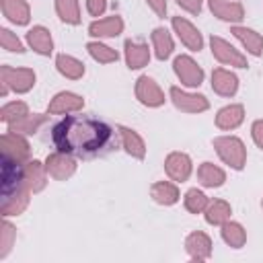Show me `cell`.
Returning a JSON list of instances; mask_svg holds the SVG:
<instances>
[{
  "mask_svg": "<svg viewBox=\"0 0 263 263\" xmlns=\"http://www.w3.org/2000/svg\"><path fill=\"white\" fill-rule=\"evenodd\" d=\"M53 144L60 152L90 156L103 150L111 140V127L99 119L72 115L53 127Z\"/></svg>",
  "mask_w": 263,
  "mask_h": 263,
  "instance_id": "cell-1",
  "label": "cell"
},
{
  "mask_svg": "<svg viewBox=\"0 0 263 263\" xmlns=\"http://www.w3.org/2000/svg\"><path fill=\"white\" fill-rule=\"evenodd\" d=\"M35 84V72L31 68H10L2 66L0 68V95L6 97L8 90L14 92H27Z\"/></svg>",
  "mask_w": 263,
  "mask_h": 263,
  "instance_id": "cell-2",
  "label": "cell"
},
{
  "mask_svg": "<svg viewBox=\"0 0 263 263\" xmlns=\"http://www.w3.org/2000/svg\"><path fill=\"white\" fill-rule=\"evenodd\" d=\"M214 148H216L218 156L228 166H232L236 171H240L245 166V162H247V148H245V144L238 138H234V136H220V138L214 140Z\"/></svg>",
  "mask_w": 263,
  "mask_h": 263,
  "instance_id": "cell-3",
  "label": "cell"
},
{
  "mask_svg": "<svg viewBox=\"0 0 263 263\" xmlns=\"http://www.w3.org/2000/svg\"><path fill=\"white\" fill-rule=\"evenodd\" d=\"M210 47H212L214 58H216L220 64L234 66V68H247V58H245L238 49H234L228 41H224L222 37H212V39H210Z\"/></svg>",
  "mask_w": 263,
  "mask_h": 263,
  "instance_id": "cell-4",
  "label": "cell"
},
{
  "mask_svg": "<svg viewBox=\"0 0 263 263\" xmlns=\"http://www.w3.org/2000/svg\"><path fill=\"white\" fill-rule=\"evenodd\" d=\"M175 74L179 76L181 84L185 86H199L203 82V70L197 66V62L189 55H179L175 58Z\"/></svg>",
  "mask_w": 263,
  "mask_h": 263,
  "instance_id": "cell-5",
  "label": "cell"
},
{
  "mask_svg": "<svg viewBox=\"0 0 263 263\" xmlns=\"http://www.w3.org/2000/svg\"><path fill=\"white\" fill-rule=\"evenodd\" d=\"M136 97L146 107H160L164 103V92L150 76H140L136 80Z\"/></svg>",
  "mask_w": 263,
  "mask_h": 263,
  "instance_id": "cell-6",
  "label": "cell"
},
{
  "mask_svg": "<svg viewBox=\"0 0 263 263\" xmlns=\"http://www.w3.org/2000/svg\"><path fill=\"white\" fill-rule=\"evenodd\" d=\"M45 168H47V175H51L53 179L66 181L68 177L74 175V171H76V160H74L70 154H66V152H53V154L47 156Z\"/></svg>",
  "mask_w": 263,
  "mask_h": 263,
  "instance_id": "cell-7",
  "label": "cell"
},
{
  "mask_svg": "<svg viewBox=\"0 0 263 263\" xmlns=\"http://www.w3.org/2000/svg\"><path fill=\"white\" fill-rule=\"evenodd\" d=\"M171 99H173L177 109L187 111V113H201V111H205L210 107V103H208V99L203 95H191V92L181 90L179 86L171 88Z\"/></svg>",
  "mask_w": 263,
  "mask_h": 263,
  "instance_id": "cell-8",
  "label": "cell"
},
{
  "mask_svg": "<svg viewBox=\"0 0 263 263\" xmlns=\"http://www.w3.org/2000/svg\"><path fill=\"white\" fill-rule=\"evenodd\" d=\"M173 29L179 35V39L191 49V51H199L203 47V39L201 33L183 16H173Z\"/></svg>",
  "mask_w": 263,
  "mask_h": 263,
  "instance_id": "cell-9",
  "label": "cell"
},
{
  "mask_svg": "<svg viewBox=\"0 0 263 263\" xmlns=\"http://www.w3.org/2000/svg\"><path fill=\"white\" fill-rule=\"evenodd\" d=\"M0 146H2V156L14 158V160H18V162H23V160L29 156V144H27V140H25L21 134L6 132V134L0 138Z\"/></svg>",
  "mask_w": 263,
  "mask_h": 263,
  "instance_id": "cell-10",
  "label": "cell"
},
{
  "mask_svg": "<svg viewBox=\"0 0 263 263\" xmlns=\"http://www.w3.org/2000/svg\"><path fill=\"white\" fill-rule=\"evenodd\" d=\"M164 168H166V175L173 179V181H187L189 175H191V158L185 154V152H171L164 160Z\"/></svg>",
  "mask_w": 263,
  "mask_h": 263,
  "instance_id": "cell-11",
  "label": "cell"
},
{
  "mask_svg": "<svg viewBox=\"0 0 263 263\" xmlns=\"http://www.w3.org/2000/svg\"><path fill=\"white\" fill-rule=\"evenodd\" d=\"M29 193H31V189H29V185H25V187H21L14 193L4 195L2 197V205H0L2 216L6 218V216H18V214H23L25 208L29 205Z\"/></svg>",
  "mask_w": 263,
  "mask_h": 263,
  "instance_id": "cell-12",
  "label": "cell"
},
{
  "mask_svg": "<svg viewBox=\"0 0 263 263\" xmlns=\"http://www.w3.org/2000/svg\"><path fill=\"white\" fill-rule=\"evenodd\" d=\"M185 249L193 261H203L212 255V240L205 232H191L185 240Z\"/></svg>",
  "mask_w": 263,
  "mask_h": 263,
  "instance_id": "cell-13",
  "label": "cell"
},
{
  "mask_svg": "<svg viewBox=\"0 0 263 263\" xmlns=\"http://www.w3.org/2000/svg\"><path fill=\"white\" fill-rule=\"evenodd\" d=\"M210 10L214 12V16L222 18V21H230V23H238L245 16V8L240 2H228V0H208Z\"/></svg>",
  "mask_w": 263,
  "mask_h": 263,
  "instance_id": "cell-14",
  "label": "cell"
},
{
  "mask_svg": "<svg viewBox=\"0 0 263 263\" xmlns=\"http://www.w3.org/2000/svg\"><path fill=\"white\" fill-rule=\"evenodd\" d=\"M212 88L222 97H232L238 88V78L224 68H216L212 72Z\"/></svg>",
  "mask_w": 263,
  "mask_h": 263,
  "instance_id": "cell-15",
  "label": "cell"
},
{
  "mask_svg": "<svg viewBox=\"0 0 263 263\" xmlns=\"http://www.w3.org/2000/svg\"><path fill=\"white\" fill-rule=\"evenodd\" d=\"M82 107H84V99L66 90V92H58L51 99L47 111L49 113H70V111H80Z\"/></svg>",
  "mask_w": 263,
  "mask_h": 263,
  "instance_id": "cell-16",
  "label": "cell"
},
{
  "mask_svg": "<svg viewBox=\"0 0 263 263\" xmlns=\"http://www.w3.org/2000/svg\"><path fill=\"white\" fill-rule=\"evenodd\" d=\"M0 6L4 16L14 25H27L31 18V10L25 0H0Z\"/></svg>",
  "mask_w": 263,
  "mask_h": 263,
  "instance_id": "cell-17",
  "label": "cell"
},
{
  "mask_svg": "<svg viewBox=\"0 0 263 263\" xmlns=\"http://www.w3.org/2000/svg\"><path fill=\"white\" fill-rule=\"evenodd\" d=\"M121 31H123V21L117 14L107 16V18H99L88 27V33L92 37H117Z\"/></svg>",
  "mask_w": 263,
  "mask_h": 263,
  "instance_id": "cell-18",
  "label": "cell"
},
{
  "mask_svg": "<svg viewBox=\"0 0 263 263\" xmlns=\"http://www.w3.org/2000/svg\"><path fill=\"white\" fill-rule=\"evenodd\" d=\"M27 43L31 45L33 51L41 53V55H49L53 51V41H51V35L45 27L37 25L33 27L29 33H27Z\"/></svg>",
  "mask_w": 263,
  "mask_h": 263,
  "instance_id": "cell-19",
  "label": "cell"
},
{
  "mask_svg": "<svg viewBox=\"0 0 263 263\" xmlns=\"http://www.w3.org/2000/svg\"><path fill=\"white\" fill-rule=\"evenodd\" d=\"M245 119V107L242 105H228L218 111L216 115V125L220 129H234L242 123Z\"/></svg>",
  "mask_w": 263,
  "mask_h": 263,
  "instance_id": "cell-20",
  "label": "cell"
},
{
  "mask_svg": "<svg viewBox=\"0 0 263 263\" xmlns=\"http://www.w3.org/2000/svg\"><path fill=\"white\" fill-rule=\"evenodd\" d=\"M230 33L247 47L249 53H253V55H261L263 53V37L257 31L247 29V27H232Z\"/></svg>",
  "mask_w": 263,
  "mask_h": 263,
  "instance_id": "cell-21",
  "label": "cell"
},
{
  "mask_svg": "<svg viewBox=\"0 0 263 263\" xmlns=\"http://www.w3.org/2000/svg\"><path fill=\"white\" fill-rule=\"evenodd\" d=\"M150 60V49L148 45L144 43H138V41H125V62L132 70H138V68H144Z\"/></svg>",
  "mask_w": 263,
  "mask_h": 263,
  "instance_id": "cell-22",
  "label": "cell"
},
{
  "mask_svg": "<svg viewBox=\"0 0 263 263\" xmlns=\"http://www.w3.org/2000/svg\"><path fill=\"white\" fill-rule=\"evenodd\" d=\"M150 195L154 197L156 203L160 205H173L179 201V189L177 185L168 183V181H158L150 187Z\"/></svg>",
  "mask_w": 263,
  "mask_h": 263,
  "instance_id": "cell-23",
  "label": "cell"
},
{
  "mask_svg": "<svg viewBox=\"0 0 263 263\" xmlns=\"http://www.w3.org/2000/svg\"><path fill=\"white\" fill-rule=\"evenodd\" d=\"M45 173H47V168L39 160H29L25 164V179H27V185H29V189L33 193H37V191H41L45 187V183H47L45 181Z\"/></svg>",
  "mask_w": 263,
  "mask_h": 263,
  "instance_id": "cell-24",
  "label": "cell"
},
{
  "mask_svg": "<svg viewBox=\"0 0 263 263\" xmlns=\"http://www.w3.org/2000/svg\"><path fill=\"white\" fill-rule=\"evenodd\" d=\"M55 66H58L60 74L66 76V78H70V80H78L84 74V64L80 60L72 58V55H66V53H60L55 58Z\"/></svg>",
  "mask_w": 263,
  "mask_h": 263,
  "instance_id": "cell-25",
  "label": "cell"
},
{
  "mask_svg": "<svg viewBox=\"0 0 263 263\" xmlns=\"http://www.w3.org/2000/svg\"><path fill=\"white\" fill-rule=\"evenodd\" d=\"M119 134H121V142H123V148H125L127 154H132L134 158H144L146 156V144L134 129L119 127Z\"/></svg>",
  "mask_w": 263,
  "mask_h": 263,
  "instance_id": "cell-26",
  "label": "cell"
},
{
  "mask_svg": "<svg viewBox=\"0 0 263 263\" xmlns=\"http://www.w3.org/2000/svg\"><path fill=\"white\" fill-rule=\"evenodd\" d=\"M197 179L203 187H220L226 181V173L212 162H203L197 168Z\"/></svg>",
  "mask_w": 263,
  "mask_h": 263,
  "instance_id": "cell-27",
  "label": "cell"
},
{
  "mask_svg": "<svg viewBox=\"0 0 263 263\" xmlns=\"http://www.w3.org/2000/svg\"><path fill=\"white\" fill-rule=\"evenodd\" d=\"M152 45H154V53L158 60H166L173 53V37L162 27H156L152 31Z\"/></svg>",
  "mask_w": 263,
  "mask_h": 263,
  "instance_id": "cell-28",
  "label": "cell"
},
{
  "mask_svg": "<svg viewBox=\"0 0 263 263\" xmlns=\"http://www.w3.org/2000/svg\"><path fill=\"white\" fill-rule=\"evenodd\" d=\"M222 238L232 249H240L245 245V240H247V232H245V228L238 222H228L226 220L222 224Z\"/></svg>",
  "mask_w": 263,
  "mask_h": 263,
  "instance_id": "cell-29",
  "label": "cell"
},
{
  "mask_svg": "<svg viewBox=\"0 0 263 263\" xmlns=\"http://www.w3.org/2000/svg\"><path fill=\"white\" fill-rule=\"evenodd\" d=\"M45 115H39V113H29V115H25L23 119H18V121H14V123H10V127H8V132H14V134H35L37 129H39V125L41 123H45Z\"/></svg>",
  "mask_w": 263,
  "mask_h": 263,
  "instance_id": "cell-30",
  "label": "cell"
},
{
  "mask_svg": "<svg viewBox=\"0 0 263 263\" xmlns=\"http://www.w3.org/2000/svg\"><path fill=\"white\" fill-rule=\"evenodd\" d=\"M55 12L68 25H78L80 23L78 0H55Z\"/></svg>",
  "mask_w": 263,
  "mask_h": 263,
  "instance_id": "cell-31",
  "label": "cell"
},
{
  "mask_svg": "<svg viewBox=\"0 0 263 263\" xmlns=\"http://www.w3.org/2000/svg\"><path fill=\"white\" fill-rule=\"evenodd\" d=\"M230 218V205L224 199H214L205 208V220L210 224H224Z\"/></svg>",
  "mask_w": 263,
  "mask_h": 263,
  "instance_id": "cell-32",
  "label": "cell"
},
{
  "mask_svg": "<svg viewBox=\"0 0 263 263\" xmlns=\"http://www.w3.org/2000/svg\"><path fill=\"white\" fill-rule=\"evenodd\" d=\"M86 49H88V53L92 55V60H97V62H101V64H111V62H117V58H119V53H117L115 49H111L109 45L99 43V41L86 43Z\"/></svg>",
  "mask_w": 263,
  "mask_h": 263,
  "instance_id": "cell-33",
  "label": "cell"
},
{
  "mask_svg": "<svg viewBox=\"0 0 263 263\" xmlns=\"http://www.w3.org/2000/svg\"><path fill=\"white\" fill-rule=\"evenodd\" d=\"M25 115H29V107H27L23 101L8 103V105H4V107L0 109V119L6 121L8 125L14 123V121H18V119H23Z\"/></svg>",
  "mask_w": 263,
  "mask_h": 263,
  "instance_id": "cell-34",
  "label": "cell"
},
{
  "mask_svg": "<svg viewBox=\"0 0 263 263\" xmlns=\"http://www.w3.org/2000/svg\"><path fill=\"white\" fill-rule=\"evenodd\" d=\"M208 197L203 195V191H199V189H189L187 193H185V208H187V212H191V214H201V212H205V208H208Z\"/></svg>",
  "mask_w": 263,
  "mask_h": 263,
  "instance_id": "cell-35",
  "label": "cell"
},
{
  "mask_svg": "<svg viewBox=\"0 0 263 263\" xmlns=\"http://www.w3.org/2000/svg\"><path fill=\"white\" fill-rule=\"evenodd\" d=\"M14 236H16V230L12 224H8L6 220L2 222V230H0V257H6L12 242H14Z\"/></svg>",
  "mask_w": 263,
  "mask_h": 263,
  "instance_id": "cell-36",
  "label": "cell"
},
{
  "mask_svg": "<svg viewBox=\"0 0 263 263\" xmlns=\"http://www.w3.org/2000/svg\"><path fill=\"white\" fill-rule=\"evenodd\" d=\"M0 43H2V47L6 51H16V53H23L25 51L21 39L14 33H10L8 29H0Z\"/></svg>",
  "mask_w": 263,
  "mask_h": 263,
  "instance_id": "cell-37",
  "label": "cell"
},
{
  "mask_svg": "<svg viewBox=\"0 0 263 263\" xmlns=\"http://www.w3.org/2000/svg\"><path fill=\"white\" fill-rule=\"evenodd\" d=\"M107 8V0H86V10L92 16H101Z\"/></svg>",
  "mask_w": 263,
  "mask_h": 263,
  "instance_id": "cell-38",
  "label": "cell"
},
{
  "mask_svg": "<svg viewBox=\"0 0 263 263\" xmlns=\"http://www.w3.org/2000/svg\"><path fill=\"white\" fill-rule=\"evenodd\" d=\"M177 4L181 8H185L191 14H199L201 12V0H177Z\"/></svg>",
  "mask_w": 263,
  "mask_h": 263,
  "instance_id": "cell-39",
  "label": "cell"
},
{
  "mask_svg": "<svg viewBox=\"0 0 263 263\" xmlns=\"http://www.w3.org/2000/svg\"><path fill=\"white\" fill-rule=\"evenodd\" d=\"M251 134H253V140L259 148H263V119H257L251 127Z\"/></svg>",
  "mask_w": 263,
  "mask_h": 263,
  "instance_id": "cell-40",
  "label": "cell"
},
{
  "mask_svg": "<svg viewBox=\"0 0 263 263\" xmlns=\"http://www.w3.org/2000/svg\"><path fill=\"white\" fill-rule=\"evenodd\" d=\"M148 2V6L158 14V16H164V12H166V0H146Z\"/></svg>",
  "mask_w": 263,
  "mask_h": 263,
  "instance_id": "cell-41",
  "label": "cell"
},
{
  "mask_svg": "<svg viewBox=\"0 0 263 263\" xmlns=\"http://www.w3.org/2000/svg\"><path fill=\"white\" fill-rule=\"evenodd\" d=\"M261 205H263V201H261Z\"/></svg>",
  "mask_w": 263,
  "mask_h": 263,
  "instance_id": "cell-42",
  "label": "cell"
}]
</instances>
